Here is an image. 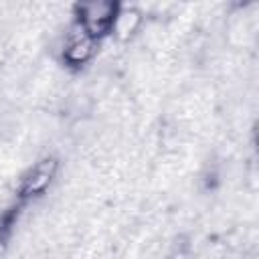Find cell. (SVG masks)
Wrapping results in <instances>:
<instances>
[{
	"label": "cell",
	"instance_id": "obj_4",
	"mask_svg": "<svg viewBox=\"0 0 259 259\" xmlns=\"http://www.w3.org/2000/svg\"><path fill=\"white\" fill-rule=\"evenodd\" d=\"M8 55H10V49H8L6 40H4V38H0V69L6 65V61H8Z\"/></svg>",
	"mask_w": 259,
	"mask_h": 259
},
{
	"label": "cell",
	"instance_id": "obj_3",
	"mask_svg": "<svg viewBox=\"0 0 259 259\" xmlns=\"http://www.w3.org/2000/svg\"><path fill=\"white\" fill-rule=\"evenodd\" d=\"M144 26V12L138 6H117L109 36L115 42H130Z\"/></svg>",
	"mask_w": 259,
	"mask_h": 259
},
{
	"label": "cell",
	"instance_id": "obj_2",
	"mask_svg": "<svg viewBox=\"0 0 259 259\" xmlns=\"http://www.w3.org/2000/svg\"><path fill=\"white\" fill-rule=\"evenodd\" d=\"M57 170H59V162L55 158H42L38 162L32 164V168L22 176L20 180V196L22 198H34V196H40L45 194L55 176H57Z\"/></svg>",
	"mask_w": 259,
	"mask_h": 259
},
{
	"label": "cell",
	"instance_id": "obj_1",
	"mask_svg": "<svg viewBox=\"0 0 259 259\" xmlns=\"http://www.w3.org/2000/svg\"><path fill=\"white\" fill-rule=\"evenodd\" d=\"M115 2H105V0H93V2H83L75 6V18L83 24L85 32L93 40H101L109 36L111 32V22L117 12Z\"/></svg>",
	"mask_w": 259,
	"mask_h": 259
}]
</instances>
